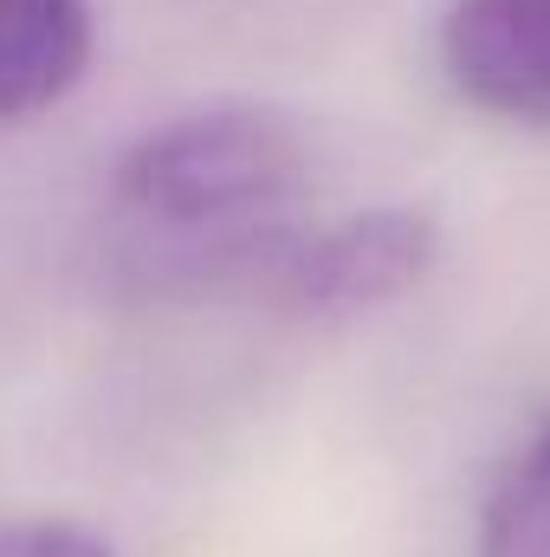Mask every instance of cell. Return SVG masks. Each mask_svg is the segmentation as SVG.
<instances>
[{"mask_svg": "<svg viewBox=\"0 0 550 557\" xmlns=\"http://www.w3.org/2000/svg\"><path fill=\"white\" fill-rule=\"evenodd\" d=\"M434 260L440 221L414 201H383L324 227H291L260 278L298 311H370L414 292Z\"/></svg>", "mask_w": 550, "mask_h": 557, "instance_id": "obj_2", "label": "cell"}, {"mask_svg": "<svg viewBox=\"0 0 550 557\" xmlns=\"http://www.w3.org/2000/svg\"><path fill=\"white\" fill-rule=\"evenodd\" d=\"M0 557H117V552L78 519H7L0 525Z\"/></svg>", "mask_w": 550, "mask_h": 557, "instance_id": "obj_6", "label": "cell"}, {"mask_svg": "<svg viewBox=\"0 0 550 557\" xmlns=\"http://www.w3.org/2000/svg\"><path fill=\"white\" fill-rule=\"evenodd\" d=\"M98 59L91 0H0V131L59 111Z\"/></svg>", "mask_w": 550, "mask_h": 557, "instance_id": "obj_4", "label": "cell"}, {"mask_svg": "<svg viewBox=\"0 0 550 557\" xmlns=\"http://www.w3.org/2000/svg\"><path fill=\"white\" fill-rule=\"evenodd\" d=\"M479 557H550V416L499 467L479 506Z\"/></svg>", "mask_w": 550, "mask_h": 557, "instance_id": "obj_5", "label": "cell"}, {"mask_svg": "<svg viewBox=\"0 0 550 557\" xmlns=\"http://www.w3.org/2000/svg\"><path fill=\"white\" fill-rule=\"evenodd\" d=\"M311 182V143L273 104H201L142 131L111 175L117 208L188 273L260 278Z\"/></svg>", "mask_w": 550, "mask_h": 557, "instance_id": "obj_1", "label": "cell"}, {"mask_svg": "<svg viewBox=\"0 0 550 557\" xmlns=\"http://www.w3.org/2000/svg\"><path fill=\"white\" fill-rule=\"evenodd\" d=\"M447 85L505 124H550V0H447Z\"/></svg>", "mask_w": 550, "mask_h": 557, "instance_id": "obj_3", "label": "cell"}]
</instances>
